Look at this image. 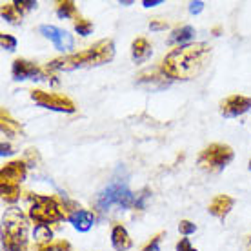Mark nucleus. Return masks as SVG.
Returning a JSON list of instances; mask_svg holds the SVG:
<instances>
[{
  "mask_svg": "<svg viewBox=\"0 0 251 251\" xmlns=\"http://www.w3.org/2000/svg\"><path fill=\"white\" fill-rule=\"evenodd\" d=\"M211 60V46L206 42L178 46L168 53L158 69L170 80H189L199 76Z\"/></svg>",
  "mask_w": 251,
  "mask_h": 251,
  "instance_id": "1",
  "label": "nucleus"
},
{
  "mask_svg": "<svg viewBox=\"0 0 251 251\" xmlns=\"http://www.w3.org/2000/svg\"><path fill=\"white\" fill-rule=\"evenodd\" d=\"M115 57V42L111 38L99 40L89 50L68 55L62 58H55L48 64V71H73L78 68H91V66H102V64L111 62Z\"/></svg>",
  "mask_w": 251,
  "mask_h": 251,
  "instance_id": "2",
  "label": "nucleus"
},
{
  "mask_svg": "<svg viewBox=\"0 0 251 251\" xmlns=\"http://www.w3.org/2000/svg\"><path fill=\"white\" fill-rule=\"evenodd\" d=\"M137 202L138 195H135L131 189L127 188V182L124 178H113L106 188L100 189L95 197V207L100 213H107L113 207H120V209L137 207Z\"/></svg>",
  "mask_w": 251,
  "mask_h": 251,
  "instance_id": "3",
  "label": "nucleus"
},
{
  "mask_svg": "<svg viewBox=\"0 0 251 251\" xmlns=\"http://www.w3.org/2000/svg\"><path fill=\"white\" fill-rule=\"evenodd\" d=\"M2 250H27V220H25L24 213L17 207L7 209L2 217Z\"/></svg>",
  "mask_w": 251,
  "mask_h": 251,
  "instance_id": "4",
  "label": "nucleus"
},
{
  "mask_svg": "<svg viewBox=\"0 0 251 251\" xmlns=\"http://www.w3.org/2000/svg\"><path fill=\"white\" fill-rule=\"evenodd\" d=\"M29 219L37 224V227L44 226L50 227V224L60 222V220L68 219L64 215V209L60 202L55 197H48V195H29Z\"/></svg>",
  "mask_w": 251,
  "mask_h": 251,
  "instance_id": "5",
  "label": "nucleus"
},
{
  "mask_svg": "<svg viewBox=\"0 0 251 251\" xmlns=\"http://www.w3.org/2000/svg\"><path fill=\"white\" fill-rule=\"evenodd\" d=\"M233 160V150L226 144H209L197 158L199 168L209 173H219Z\"/></svg>",
  "mask_w": 251,
  "mask_h": 251,
  "instance_id": "6",
  "label": "nucleus"
},
{
  "mask_svg": "<svg viewBox=\"0 0 251 251\" xmlns=\"http://www.w3.org/2000/svg\"><path fill=\"white\" fill-rule=\"evenodd\" d=\"M31 100L37 106L44 107V109H51V111H58V113H75L76 111L75 102L71 99L64 97V95L48 93V91H42V89H33Z\"/></svg>",
  "mask_w": 251,
  "mask_h": 251,
  "instance_id": "7",
  "label": "nucleus"
},
{
  "mask_svg": "<svg viewBox=\"0 0 251 251\" xmlns=\"http://www.w3.org/2000/svg\"><path fill=\"white\" fill-rule=\"evenodd\" d=\"M11 76L15 80H46L51 76V73L31 60L15 58L11 64Z\"/></svg>",
  "mask_w": 251,
  "mask_h": 251,
  "instance_id": "8",
  "label": "nucleus"
},
{
  "mask_svg": "<svg viewBox=\"0 0 251 251\" xmlns=\"http://www.w3.org/2000/svg\"><path fill=\"white\" fill-rule=\"evenodd\" d=\"M38 31L42 33L48 40H51V42H53V46H55L58 51L68 53V51H71V50H73V46H75V40H73V37H71L66 29H62V27L44 24V25H40V27H38Z\"/></svg>",
  "mask_w": 251,
  "mask_h": 251,
  "instance_id": "9",
  "label": "nucleus"
},
{
  "mask_svg": "<svg viewBox=\"0 0 251 251\" xmlns=\"http://www.w3.org/2000/svg\"><path fill=\"white\" fill-rule=\"evenodd\" d=\"M251 109V99L244 95H231L220 102V115L226 119H235L242 117Z\"/></svg>",
  "mask_w": 251,
  "mask_h": 251,
  "instance_id": "10",
  "label": "nucleus"
},
{
  "mask_svg": "<svg viewBox=\"0 0 251 251\" xmlns=\"http://www.w3.org/2000/svg\"><path fill=\"white\" fill-rule=\"evenodd\" d=\"M27 175L25 160H15L6 164L0 171V186H20Z\"/></svg>",
  "mask_w": 251,
  "mask_h": 251,
  "instance_id": "11",
  "label": "nucleus"
},
{
  "mask_svg": "<svg viewBox=\"0 0 251 251\" xmlns=\"http://www.w3.org/2000/svg\"><path fill=\"white\" fill-rule=\"evenodd\" d=\"M68 220L69 224H73L76 231L86 233L89 231L95 224V215L88 209H82V207H76V209H71L68 213Z\"/></svg>",
  "mask_w": 251,
  "mask_h": 251,
  "instance_id": "12",
  "label": "nucleus"
},
{
  "mask_svg": "<svg viewBox=\"0 0 251 251\" xmlns=\"http://www.w3.org/2000/svg\"><path fill=\"white\" fill-rule=\"evenodd\" d=\"M233 206H235V201L229 195H217L213 201L209 202L207 211H209V215L217 217V219L224 220L227 217V213L233 209Z\"/></svg>",
  "mask_w": 251,
  "mask_h": 251,
  "instance_id": "13",
  "label": "nucleus"
},
{
  "mask_svg": "<svg viewBox=\"0 0 251 251\" xmlns=\"http://www.w3.org/2000/svg\"><path fill=\"white\" fill-rule=\"evenodd\" d=\"M111 246H113L115 251L131 250L133 240L122 224H117V226H113V229H111Z\"/></svg>",
  "mask_w": 251,
  "mask_h": 251,
  "instance_id": "14",
  "label": "nucleus"
},
{
  "mask_svg": "<svg viewBox=\"0 0 251 251\" xmlns=\"http://www.w3.org/2000/svg\"><path fill=\"white\" fill-rule=\"evenodd\" d=\"M151 55V44L148 38H137L131 44V57L135 62H144Z\"/></svg>",
  "mask_w": 251,
  "mask_h": 251,
  "instance_id": "15",
  "label": "nucleus"
},
{
  "mask_svg": "<svg viewBox=\"0 0 251 251\" xmlns=\"http://www.w3.org/2000/svg\"><path fill=\"white\" fill-rule=\"evenodd\" d=\"M0 127H2V133L7 135V137H15V135H19L22 133V127L17 120L11 119V115L7 113L6 109H2L0 111Z\"/></svg>",
  "mask_w": 251,
  "mask_h": 251,
  "instance_id": "16",
  "label": "nucleus"
},
{
  "mask_svg": "<svg viewBox=\"0 0 251 251\" xmlns=\"http://www.w3.org/2000/svg\"><path fill=\"white\" fill-rule=\"evenodd\" d=\"M2 19L7 20L9 24L13 25H19L22 22V13L17 6H15V2H9V4H2Z\"/></svg>",
  "mask_w": 251,
  "mask_h": 251,
  "instance_id": "17",
  "label": "nucleus"
},
{
  "mask_svg": "<svg viewBox=\"0 0 251 251\" xmlns=\"http://www.w3.org/2000/svg\"><path fill=\"white\" fill-rule=\"evenodd\" d=\"M193 35H195V29L191 27V25H182V27H178V29H175V31L171 33L170 44L184 46V42L191 40V38H193Z\"/></svg>",
  "mask_w": 251,
  "mask_h": 251,
  "instance_id": "18",
  "label": "nucleus"
},
{
  "mask_svg": "<svg viewBox=\"0 0 251 251\" xmlns=\"http://www.w3.org/2000/svg\"><path fill=\"white\" fill-rule=\"evenodd\" d=\"M57 17L58 19H76V6L75 2L66 0V2H57Z\"/></svg>",
  "mask_w": 251,
  "mask_h": 251,
  "instance_id": "19",
  "label": "nucleus"
},
{
  "mask_svg": "<svg viewBox=\"0 0 251 251\" xmlns=\"http://www.w3.org/2000/svg\"><path fill=\"white\" fill-rule=\"evenodd\" d=\"M73 25H75V31L78 35H82V37H88L89 33L93 31V24L88 19H82V17H76Z\"/></svg>",
  "mask_w": 251,
  "mask_h": 251,
  "instance_id": "20",
  "label": "nucleus"
},
{
  "mask_svg": "<svg viewBox=\"0 0 251 251\" xmlns=\"http://www.w3.org/2000/svg\"><path fill=\"white\" fill-rule=\"evenodd\" d=\"M38 251H71V244L66 240L48 242V244H38Z\"/></svg>",
  "mask_w": 251,
  "mask_h": 251,
  "instance_id": "21",
  "label": "nucleus"
},
{
  "mask_svg": "<svg viewBox=\"0 0 251 251\" xmlns=\"http://www.w3.org/2000/svg\"><path fill=\"white\" fill-rule=\"evenodd\" d=\"M0 46H2V50H6V51H15L17 50V38L11 37V35L2 33V35H0Z\"/></svg>",
  "mask_w": 251,
  "mask_h": 251,
  "instance_id": "22",
  "label": "nucleus"
},
{
  "mask_svg": "<svg viewBox=\"0 0 251 251\" xmlns=\"http://www.w3.org/2000/svg\"><path fill=\"white\" fill-rule=\"evenodd\" d=\"M178 231L182 233L184 237H189L191 233L197 231V226H195L193 222H189V220H180L178 222Z\"/></svg>",
  "mask_w": 251,
  "mask_h": 251,
  "instance_id": "23",
  "label": "nucleus"
},
{
  "mask_svg": "<svg viewBox=\"0 0 251 251\" xmlns=\"http://www.w3.org/2000/svg\"><path fill=\"white\" fill-rule=\"evenodd\" d=\"M162 235L164 233L155 235V237H153V239H151L150 242L142 248V251H160V240H162Z\"/></svg>",
  "mask_w": 251,
  "mask_h": 251,
  "instance_id": "24",
  "label": "nucleus"
},
{
  "mask_svg": "<svg viewBox=\"0 0 251 251\" xmlns=\"http://www.w3.org/2000/svg\"><path fill=\"white\" fill-rule=\"evenodd\" d=\"M15 6L19 7L20 13L24 15L25 11H31V9H35V7H37V2H35V0H20V2H15Z\"/></svg>",
  "mask_w": 251,
  "mask_h": 251,
  "instance_id": "25",
  "label": "nucleus"
},
{
  "mask_svg": "<svg viewBox=\"0 0 251 251\" xmlns=\"http://www.w3.org/2000/svg\"><path fill=\"white\" fill-rule=\"evenodd\" d=\"M176 251H197V248H193V244H191V240L188 237H184V239L176 242Z\"/></svg>",
  "mask_w": 251,
  "mask_h": 251,
  "instance_id": "26",
  "label": "nucleus"
},
{
  "mask_svg": "<svg viewBox=\"0 0 251 251\" xmlns=\"http://www.w3.org/2000/svg\"><path fill=\"white\" fill-rule=\"evenodd\" d=\"M168 27V22L166 20H151L150 29L151 31H160V29H166Z\"/></svg>",
  "mask_w": 251,
  "mask_h": 251,
  "instance_id": "27",
  "label": "nucleus"
},
{
  "mask_svg": "<svg viewBox=\"0 0 251 251\" xmlns=\"http://www.w3.org/2000/svg\"><path fill=\"white\" fill-rule=\"evenodd\" d=\"M204 6H206V4L201 2V0H199V2H191V4H189V13H191V15H199V13L204 9Z\"/></svg>",
  "mask_w": 251,
  "mask_h": 251,
  "instance_id": "28",
  "label": "nucleus"
},
{
  "mask_svg": "<svg viewBox=\"0 0 251 251\" xmlns=\"http://www.w3.org/2000/svg\"><path fill=\"white\" fill-rule=\"evenodd\" d=\"M164 0H144L142 4H144L146 7H153V6H158V4H162Z\"/></svg>",
  "mask_w": 251,
  "mask_h": 251,
  "instance_id": "29",
  "label": "nucleus"
},
{
  "mask_svg": "<svg viewBox=\"0 0 251 251\" xmlns=\"http://www.w3.org/2000/svg\"><path fill=\"white\" fill-rule=\"evenodd\" d=\"M11 153H13V151H11V146L4 142V144H2V157H6V155H11Z\"/></svg>",
  "mask_w": 251,
  "mask_h": 251,
  "instance_id": "30",
  "label": "nucleus"
},
{
  "mask_svg": "<svg viewBox=\"0 0 251 251\" xmlns=\"http://www.w3.org/2000/svg\"><path fill=\"white\" fill-rule=\"evenodd\" d=\"M248 251H251V235H250V239H248Z\"/></svg>",
  "mask_w": 251,
  "mask_h": 251,
  "instance_id": "31",
  "label": "nucleus"
},
{
  "mask_svg": "<svg viewBox=\"0 0 251 251\" xmlns=\"http://www.w3.org/2000/svg\"><path fill=\"white\" fill-rule=\"evenodd\" d=\"M248 168H250V171H251V160H250V164H248Z\"/></svg>",
  "mask_w": 251,
  "mask_h": 251,
  "instance_id": "32",
  "label": "nucleus"
}]
</instances>
